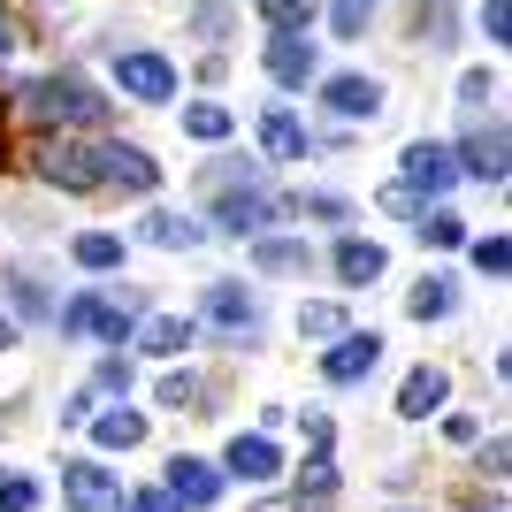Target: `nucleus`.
Instances as JSON below:
<instances>
[{"instance_id": "nucleus-1", "label": "nucleus", "mask_w": 512, "mask_h": 512, "mask_svg": "<svg viewBox=\"0 0 512 512\" xmlns=\"http://www.w3.org/2000/svg\"><path fill=\"white\" fill-rule=\"evenodd\" d=\"M39 176H46V184H62V192H92V184H107V176H100V146H85V138H54V146H39Z\"/></svg>"}, {"instance_id": "nucleus-2", "label": "nucleus", "mask_w": 512, "mask_h": 512, "mask_svg": "<svg viewBox=\"0 0 512 512\" xmlns=\"http://www.w3.org/2000/svg\"><path fill=\"white\" fill-rule=\"evenodd\" d=\"M31 100H39V115H54V123H107V92H92L85 77H69V69L46 77Z\"/></svg>"}, {"instance_id": "nucleus-3", "label": "nucleus", "mask_w": 512, "mask_h": 512, "mask_svg": "<svg viewBox=\"0 0 512 512\" xmlns=\"http://www.w3.org/2000/svg\"><path fill=\"white\" fill-rule=\"evenodd\" d=\"M62 497L77 512H115V505H123V490H115V474H107L100 459H69V467H62Z\"/></svg>"}, {"instance_id": "nucleus-4", "label": "nucleus", "mask_w": 512, "mask_h": 512, "mask_svg": "<svg viewBox=\"0 0 512 512\" xmlns=\"http://www.w3.org/2000/svg\"><path fill=\"white\" fill-rule=\"evenodd\" d=\"M62 329H69V337H92V344H115V337H130V306H115V299H69L62 306Z\"/></svg>"}, {"instance_id": "nucleus-5", "label": "nucleus", "mask_w": 512, "mask_h": 512, "mask_svg": "<svg viewBox=\"0 0 512 512\" xmlns=\"http://www.w3.org/2000/svg\"><path fill=\"white\" fill-rule=\"evenodd\" d=\"M115 92H130V100H169L176 62H161V54H123V62H115Z\"/></svg>"}, {"instance_id": "nucleus-6", "label": "nucleus", "mask_w": 512, "mask_h": 512, "mask_svg": "<svg viewBox=\"0 0 512 512\" xmlns=\"http://www.w3.org/2000/svg\"><path fill=\"white\" fill-rule=\"evenodd\" d=\"M375 360H383V337H344L337 352H329V360H321V375H329V383H367V375H375Z\"/></svg>"}, {"instance_id": "nucleus-7", "label": "nucleus", "mask_w": 512, "mask_h": 512, "mask_svg": "<svg viewBox=\"0 0 512 512\" xmlns=\"http://www.w3.org/2000/svg\"><path fill=\"white\" fill-rule=\"evenodd\" d=\"M268 77H276L283 92H299L306 77H314V46L291 39V31H276V39H268Z\"/></svg>"}, {"instance_id": "nucleus-8", "label": "nucleus", "mask_w": 512, "mask_h": 512, "mask_svg": "<svg viewBox=\"0 0 512 512\" xmlns=\"http://www.w3.org/2000/svg\"><path fill=\"white\" fill-rule=\"evenodd\" d=\"M169 497L176 505H214L222 497V474L207 459H169Z\"/></svg>"}, {"instance_id": "nucleus-9", "label": "nucleus", "mask_w": 512, "mask_h": 512, "mask_svg": "<svg viewBox=\"0 0 512 512\" xmlns=\"http://www.w3.org/2000/svg\"><path fill=\"white\" fill-rule=\"evenodd\" d=\"M329 107L344 123H367V115H383V85L375 77H329Z\"/></svg>"}, {"instance_id": "nucleus-10", "label": "nucleus", "mask_w": 512, "mask_h": 512, "mask_svg": "<svg viewBox=\"0 0 512 512\" xmlns=\"http://www.w3.org/2000/svg\"><path fill=\"white\" fill-rule=\"evenodd\" d=\"M100 176H115L123 192H153V184H161V169H153L138 146H100Z\"/></svg>"}, {"instance_id": "nucleus-11", "label": "nucleus", "mask_w": 512, "mask_h": 512, "mask_svg": "<svg viewBox=\"0 0 512 512\" xmlns=\"http://www.w3.org/2000/svg\"><path fill=\"white\" fill-rule=\"evenodd\" d=\"M214 222L230 237H260V222H268V199L253 192V184H237V192H222V207H214Z\"/></svg>"}, {"instance_id": "nucleus-12", "label": "nucleus", "mask_w": 512, "mask_h": 512, "mask_svg": "<svg viewBox=\"0 0 512 512\" xmlns=\"http://www.w3.org/2000/svg\"><path fill=\"white\" fill-rule=\"evenodd\" d=\"M276 467H283V451L268 444V436H237L230 444V474L237 482H276Z\"/></svg>"}, {"instance_id": "nucleus-13", "label": "nucleus", "mask_w": 512, "mask_h": 512, "mask_svg": "<svg viewBox=\"0 0 512 512\" xmlns=\"http://www.w3.org/2000/svg\"><path fill=\"white\" fill-rule=\"evenodd\" d=\"M444 390H451V375H444V367H413V375H406V390H398V413H406V421H421V413H436V406H444Z\"/></svg>"}, {"instance_id": "nucleus-14", "label": "nucleus", "mask_w": 512, "mask_h": 512, "mask_svg": "<svg viewBox=\"0 0 512 512\" xmlns=\"http://www.w3.org/2000/svg\"><path fill=\"white\" fill-rule=\"evenodd\" d=\"M451 176H459L451 146H413V153H406V184H413V192H444Z\"/></svg>"}, {"instance_id": "nucleus-15", "label": "nucleus", "mask_w": 512, "mask_h": 512, "mask_svg": "<svg viewBox=\"0 0 512 512\" xmlns=\"http://www.w3.org/2000/svg\"><path fill=\"white\" fill-rule=\"evenodd\" d=\"M260 146L276 153V161H299V153H314V138H306V123L291 115V107H276V115L260 123Z\"/></svg>"}, {"instance_id": "nucleus-16", "label": "nucleus", "mask_w": 512, "mask_h": 512, "mask_svg": "<svg viewBox=\"0 0 512 512\" xmlns=\"http://www.w3.org/2000/svg\"><path fill=\"white\" fill-rule=\"evenodd\" d=\"M207 321H214V329H253V291H237V283H214V291H207Z\"/></svg>"}, {"instance_id": "nucleus-17", "label": "nucleus", "mask_w": 512, "mask_h": 512, "mask_svg": "<svg viewBox=\"0 0 512 512\" xmlns=\"http://www.w3.org/2000/svg\"><path fill=\"white\" fill-rule=\"evenodd\" d=\"M253 260L268 268V276H306V260H314V253H306V237H260Z\"/></svg>"}, {"instance_id": "nucleus-18", "label": "nucleus", "mask_w": 512, "mask_h": 512, "mask_svg": "<svg viewBox=\"0 0 512 512\" xmlns=\"http://www.w3.org/2000/svg\"><path fill=\"white\" fill-rule=\"evenodd\" d=\"M459 169L482 176V184H505V130H490V138L474 130V138H467V161H459Z\"/></svg>"}, {"instance_id": "nucleus-19", "label": "nucleus", "mask_w": 512, "mask_h": 512, "mask_svg": "<svg viewBox=\"0 0 512 512\" xmlns=\"http://www.w3.org/2000/svg\"><path fill=\"white\" fill-rule=\"evenodd\" d=\"M92 421V436H100L107 451H130L138 436H146V413H130V406H115V413H85Z\"/></svg>"}, {"instance_id": "nucleus-20", "label": "nucleus", "mask_w": 512, "mask_h": 512, "mask_svg": "<svg viewBox=\"0 0 512 512\" xmlns=\"http://www.w3.org/2000/svg\"><path fill=\"white\" fill-rule=\"evenodd\" d=\"M192 337H199V321H192V314H153V321H146V337H138V344L169 360V352H184Z\"/></svg>"}, {"instance_id": "nucleus-21", "label": "nucleus", "mask_w": 512, "mask_h": 512, "mask_svg": "<svg viewBox=\"0 0 512 512\" xmlns=\"http://www.w3.org/2000/svg\"><path fill=\"white\" fill-rule=\"evenodd\" d=\"M337 276H344V283H375V276H383V245L344 237V245H337Z\"/></svg>"}, {"instance_id": "nucleus-22", "label": "nucleus", "mask_w": 512, "mask_h": 512, "mask_svg": "<svg viewBox=\"0 0 512 512\" xmlns=\"http://www.w3.org/2000/svg\"><path fill=\"white\" fill-rule=\"evenodd\" d=\"M337 497V467L329 459H306V482H299V497H291V512H321Z\"/></svg>"}, {"instance_id": "nucleus-23", "label": "nucleus", "mask_w": 512, "mask_h": 512, "mask_svg": "<svg viewBox=\"0 0 512 512\" xmlns=\"http://www.w3.org/2000/svg\"><path fill=\"white\" fill-rule=\"evenodd\" d=\"M451 306H459V291H451L444 276H428V283H413V291H406V314L413 321H436V314H451Z\"/></svg>"}, {"instance_id": "nucleus-24", "label": "nucleus", "mask_w": 512, "mask_h": 512, "mask_svg": "<svg viewBox=\"0 0 512 512\" xmlns=\"http://www.w3.org/2000/svg\"><path fill=\"white\" fill-rule=\"evenodd\" d=\"M77 268H123V237L85 230V237H77Z\"/></svg>"}, {"instance_id": "nucleus-25", "label": "nucleus", "mask_w": 512, "mask_h": 512, "mask_svg": "<svg viewBox=\"0 0 512 512\" xmlns=\"http://www.w3.org/2000/svg\"><path fill=\"white\" fill-rule=\"evenodd\" d=\"M184 130L214 146V138H230V107H214V100H192V107H184Z\"/></svg>"}, {"instance_id": "nucleus-26", "label": "nucleus", "mask_w": 512, "mask_h": 512, "mask_svg": "<svg viewBox=\"0 0 512 512\" xmlns=\"http://www.w3.org/2000/svg\"><path fill=\"white\" fill-rule=\"evenodd\" d=\"M153 245H169V253H184V245H199V222H176V214H153L146 222Z\"/></svg>"}, {"instance_id": "nucleus-27", "label": "nucleus", "mask_w": 512, "mask_h": 512, "mask_svg": "<svg viewBox=\"0 0 512 512\" xmlns=\"http://www.w3.org/2000/svg\"><path fill=\"white\" fill-rule=\"evenodd\" d=\"M299 329L306 337H344V314L337 306H299Z\"/></svg>"}, {"instance_id": "nucleus-28", "label": "nucleus", "mask_w": 512, "mask_h": 512, "mask_svg": "<svg viewBox=\"0 0 512 512\" xmlns=\"http://www.w3.org/2000/svg\"><path fill=\"white\" fill-rule=\"evenodd\" d=\"M474 268H482V276H505V268H512V245H505V237H482V245H474Z\"/></svg>"}, {"instance_id": "nucleus-29", "label": "nucleus", "mask_w": 512, "mask_h": 512, "mask_svg": "<svg viewBox=\"0 0 512 512\" xmlns=\"http://www.w3.org/2000/svg\"><path fill=\"white\" fill-rule=\"evenodd\" d=\"M31 505H39V482H23V474L0 482V512H31Z\"/></svg>"}, {"instance_id": "nucleus-30", "label": "nucleus", "mask_w": 512, "mask_h": 512, "mask_svg": "<svg viewBox=\"0 0 512 512\" xmlns=\"http://www.w3.org/2000/svg\"><path fill=\"white\" fill-rule=\"evenodd\" d=\"M421 237H428V245H459L467 230H459V214H428V222H421Z\"/></svg>"}, {"instance_id": "nucleus-31", "label": "nucleus", "mask_w": 512, "mask_h": 512, "mask_svg": "<svg viewBox=\"0 0 512 512\" xmlns=\"http://www.w3.org/2000/svg\"><path fill=\"white\" fill-rule=\"evenodd\" d=\"M314 8H321V0H268V16H276L283 31H291V23H306V16H314Z\"/></svg>"}, {"instance_id": "nucleus-32", "label": "nucleus", "mask_w": 512, "mask_h": 512, "mask_svg": "<svg viewBox=\"0 0 512 512\" xmlns=\"http://www.w3.org/2000/svg\"><path fill=\"white\" fill-rule=\"evenodd\" d=\"M153 398H161V406H192V375H161Z\"/></svg>"}, {"instance_id": "nucleus-33", "label": "nucleus", "mask_w": 512, "mask_h": 512, "mask_svg": "<svg viewBox=\"0 0 512 512\" xmlns=\"http://www.w3.org/2000/svg\"><path fill=\"white\" fill-rule=\"evenodd\" d=\"M482 31H490V39H512V8H505V0H490V8H482Z\"/></svg>"}, {"instance_id": "nucleus-34", "label": "nucleus", "mask_w": 512, "mask_h": 512, "mask_svg": "<svg viewBox=\"0 0 512 512\" xmlns=\"http://www.w3.org/2000/svg\"><path fill=\"white\" fill-rule=\"evenodd\" d=\"M130 383V360H100V375H92V390H123Z\"/></svg>"}, {"instance_id": "nucleus-35", "label": "nucleus", "mask_w": 512, "mask_h": 512, "mask_svg": "<svg viewBox=\"0 0 512 512\" xmlns=\"http://www.w3.org/2000/svg\"><path fill=\"white\" fill-rule=\"evenodd\" d=\"M123 512H176V497H169V490H138Z\"/></svg>"}, {"instance_id": "nucleus-36", "label": "nucleus", "mask_w": 512, "mask_h": 512, "mask_svg": "<svg viewBox=\"0 0 512 512\" xmlns=\"http://www.w3.org/2000/svg\"><path fill=\"white\" fill-rule=\"evenodd\" d=\"M360 16H367V0H337V31L344 39H360Z\"/></svg>"}, {"instance_id": "nucleus-37", "label": "nucleus", "mask_w": 512, "mask_h": 512, "mask_svg": "<svg viewBox=\"0 0 512 512\" xmlns=\"http://www.w3.org/2000/svg\"><path fill=\"white\" fill-rule=\"evenodd\" d=\"M413 199H421L413 184H390V192H383V214H413Z\"/></svg>"}, {"instance_id": "nucleus-38", "label": "nucleus", "mask_w": 512, "mask_h": 512, "mask_svg": "<svg viewBox=\"0 0 512 512\" xmlns=\"http://www.w3.org/2000/svg\"><path fill=\"white\" fill-rule=\"evenodd\" d=\"M8 46H16V23L0 16V62H8Z\"/></svg>"}, {"instance_id": "nucleus-39", "label": "nucleus", "mask_w": 512, "mask_h": 512, "mask_svg": "<svg viewBox=\"0 0 512 512\" xmlns=\"http://www.w3.org/2000/svg\"><path fill=\"white\" fill-rule=\"evenodd\" d=\"M8 337H16V329H8V321H0V344H8Z\"/></svg>"}]
</instances>
